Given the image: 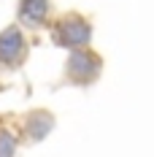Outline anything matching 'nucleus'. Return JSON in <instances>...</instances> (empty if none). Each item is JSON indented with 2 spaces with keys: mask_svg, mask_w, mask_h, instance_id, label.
Listing matches in <instances>:
<instances>
[{
  "mask_svg": "<svg viewBox=\"0 0 154 157\" xmlns=\"http://www.w3.org/2000/svg\"><path fill=\"white\" fill-rule=\"evenodd\" d=\"M97 68H100V63L95 60L89 52H78L76 57H73V63H70V73L78 81H87V78H92L97 73Z\"/></svg>",
  "mask_w": 154,
  "mask_h": 157,
  "instance_id": "f257e3e1",
  "label": "nucleus"
},
{
  "mask_svg": "<svg viewBox=\"0 0 154 157\" xmlns=\"http://www.w3.org/2000/svg\"><path fill=\"white\" fill-rule=\"evenodd\" d=\"M87 38H89V27L81 19H68V25L62 27V35H60V41L68 46H81Z\"/></svg>",
  "mask_w": 154,
  "mask_h": 157,
  "instance_id": "f03ea898",
  "label": "nucleus"
},
{
  "mask_svg": "<svg viewBox=\"0 0 154 157\" xmlns=\"http://www.w3.org/2000/svg\"><path fill=\"white\" fill-rule=\"evenodd\" d=\"M0 46H3V60H14L16 54L22 52V38L19 33H6L0 38Z\"/></svg>",
  "mask_w": 154,
  "mask_h": 157,
  "instance_id": "7ed1b4c3",
  "label": "nucleus"
},
{
  "mask_svg": "<svg viewBox=\"0 0 154 157\" xmlns=\"http://www.w3.org/2000/svg\"><path fill=\"white\" fill-rule=\"evenodd\" d=\"M43 11H46L43 0H27V3H24V16H30V19H41Z\"/></svg>",
  "mask_w": 154,
  "mask_h": 157,
  "instance_id": "20e7f679",
  "label": "nucleus"
}]
</instances>
